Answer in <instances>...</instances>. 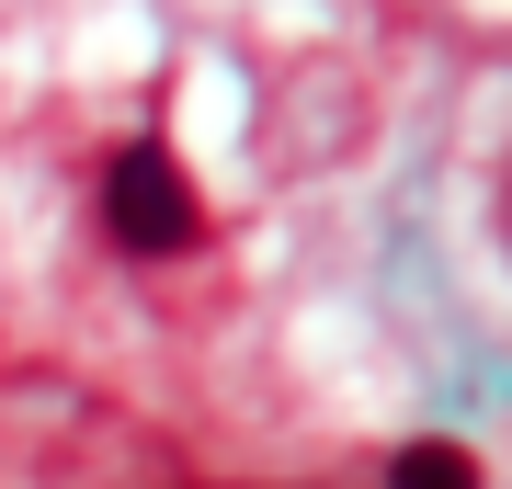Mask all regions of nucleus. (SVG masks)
<instances>
[{
  "label": "nucleus",
  "mask_w": 512,
  "mask_h": 489,
  "mask_svg": "<svg viewBox=\"0 0 512 489\" xmlns=\"http://www.w3.org/2000/svg\"><path fill=\"white\" fill-rule=\"evenodd\" d=\"M103 228H114V251L171 262V251L205 239V194H194V171L171 160L160 137H137V148H114V171H103Z\"/></svg>",
  "instance_id": "nucleus-1"
},
{
  "label": "nucleus",
  "mask_w": 512,
  "mask_h": 489,
  "mask_svg": "<svg viewBox=\"0 0 512 489\" xmlns=\"http://www.w3.org/2000/svg\"><path fill=\"white\" fill-rule=\"evenodd\" d=\"M387 489H478V455L467 444H399L387 455Z\"/></svg>",
  "instance_id": "nucleus-2"
}]
</instances>
